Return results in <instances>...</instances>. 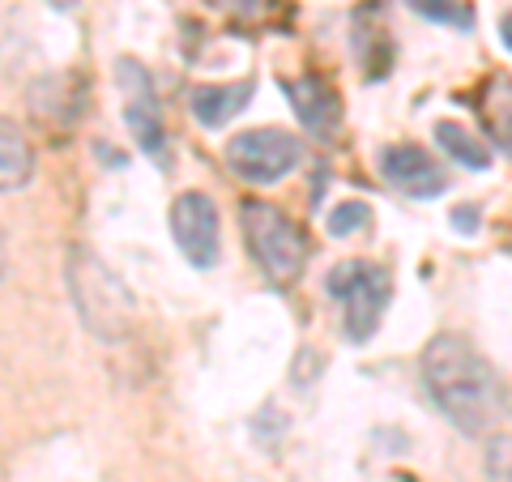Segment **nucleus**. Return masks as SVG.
Listing matches in <instances>:
<instances>
[{"label":"nucleus","mask_w":512,"mask_h":482,"mask_svg":"<svg viewBox=\"0 0 512 482\" xmlns=\"http://www.w3.org/2000/svg\"><path fill=\"white\" fill-rule=\"evenodd\" d=\"M252 99V82H227V86H192L188 90V107L205 128H222L231 124L239 111Z\"/></svg>","instance_id":"9d476101"},{"label":"nucleus","mask_w":512,"mask_h":482,"mask_svg":"<svg viewBox=\"0 0 512 482\" xmlns=\"http://www.w3.org/2000/svg\"><path fill=\"white\" fill-rule=\"evenodd\" d=\"M175 244L188 256V265L210 269L218 261V210L205 192H180L171 205Z\"/></svg>","instance_id":"0eeeda50"},{"label":"nucleus","mask_w":512,"mask_h":482,"mask_svg":"<svg viewBox=\"0 0 512 482\" xmlns=\"http://www.w3.org/2000/svg\"><path fill=\"white\" fill-rule=\"evenodd\" d=\"M325 291L342 303V325L350 342H367L376 329H380V316L389 308V295H393V282H389V269L376 265V261H342L329 269V282Z\"/></svg>","instance_id":"20e7f679"},{"label":"nucleus","mask_w":512,"mask_h":482,"mask_svg":"<svg viewBox=\"0 0 512 482\" xmlns=\"http://www.w3.org/2000/svg\"><path fill=\"white\" fill-rule=\"evenodd\" d=\"M436 141H440V150L448 158H457V163L470 167V171H483L491 163V150L483 146V141H474L466 128L453 124V120H436Z\"/></svg>","instance_id":"f8f14e48"},{"label":"nucleus","mask_w":512,"mask_h":482,"mask_svg":"<svg viewBox=\"0 0 512 482\" xmlns=\"http://www.w3.org/2000/svg\"><path fill=\"white\" fill-rule=\"evenodd\" d=\"M30 171H35V163H30V146L22 141L18 124L5 120L0 124V188L5 192L22 188L30 180Z\"/></svg>","instance_id":"9b49d317"},{"label":"nucleus","mask_w":512,"mask_h":482,"mask_svg":"<svg viewBox=\"0 0 512 482\" xmlns=\"http://www.w3.org/2000/svg\"><path fill=\"white\" fill-rule=\"evenodd\" d=\"M282 94L291 99L299 124L308 128L316 137H329L333 128L342 124V99L338 90L329 82H320V77H286L282 82Z\"/></svg>","instance_id":"1a4fd4ad"},{"label":"nucleus","mask_w":512,"mask_h":482,"mask_svg":"<svg viewBox=\"0 0 512 482\" xmlns=\"http://www.w3.org/2000/svg\"><path fill=\"white\" fill-rule=\"evenodd\" d=\"M299 141L282 128H252L227 141V163L239 180L248 184H278L282 175H291L299 167Z\"/></svg>","instance_id":"423d86ee"},{"label":"nucleus","mask_w":512,"mask_h":482,"mask_svg":"<svg viewBox=\"0 0 512 482\" xmlns=\"http://www.w3.org/2000/svg\"><path fill=\"white\" fill-rule=\"evenodd\" d=\"M218 9H235V13H252L256 5H261V0H214Z\"/></svg>","instance_id":"f3484780"},{"label":"nucleus","mask_w":512,"mask_h":482,"mask_svg":"<svg viewBox=\"0 0 512 482\" xmlns=\"http://www.w3.org/2000/svg\"><path fill=\"white\" fill-rule=\"evenodd\" d=\"M500 39H504V47L512 52V13H504V22H500Z\"/></svg>","instance_id":"a211bd4d"},{"label":"nucleus","mask_w":512,"mask_h":482,"mask_svg":"<svg viewBox=\"0 0 512 482\" xmlns=\"http://www.w3.org/2000/svg\"><path fill=\"white\" fill-rule=\"evenodd\" d=\"M47 5H52V9H64V13H69V9L77 5V0H47Z\"/></svg>","instance_id":"6ab92c4d"},{"label":"nucleus","mask_w":512,"mask_h":482,"mask_svg":"<svg viewBox=\"0 0 512 482\" xmlns=\"http://www.w3.org/2000/svg\"><path fill=\"white\" fill-rule=\"evenodd\" d=\"M487 470L500 482H512V436H495L487 444Z\"/></svg>","instance_id":"2eb2a0df"},{"label":"nucleus","mask_w":512,"mask_h":482,"mask_svg":"<svg viewBox=\"0 0 512 482\" xmlns=\"http://www.w3.org/2000/svg\"><path fill=\"white\" fill-rule=\"evenodd\" d=\"M406 5L419 13V18H427V22H440V26H470L466 0H406Z\"/></svg>","instance_id":"ddd939ff"},{"label":"nucleus","mask_w":512,"mask_h":482,"mask_svg":"<svg viewBox=\"0 0 512 482\" xmlns=\"http://www.w3.org/2000/svg\"><path fill=\"white\" fill-rule=\"evenodd\" d=\"M359 227H367V205L363 201H346V205H338V210L329 214V235H350V231H359Z\"/></svg>","instance_id":"4468645a"},{"label":"nucleus","mask_w":512,"mask_h":482,"mask_svg":"<svg viewBox=\"0 0 512 482\" xmlns=\"http://www.w3.org/2000/svg\"><path fill=\"white\" fill-rule=\"evenodd\" d=\"M453 227H457V231H474V227H478V214L466 205V210H457V214H453Z\"/></svg>","instance_id":"dca6fc26"},{"label":"nucleus","mask_w":512,"mask_h":482,"mask_svg":"<svg viewBox=\"0 0 512 482\" xmlns=\"http://www.w3.org/2000/svg\"><path fill=\"white\" fill-rule=\"evenodd\" d=\"M376 163H380L384 184L397 188V192H406V197L427 201V197H440V192L448 188L444 167L427 150H419V146H384Z\"/></svg>","instance_id":"6e6552de"},{"label":"nucleus","mask_w":512,"mask_h":482,"mask_svg":"<svg viewBox=\"0 0 512 482\" xmlns=\"http://www.w3.org/2000/svg\"><path fill=\"white\" fill-rule=\"evenodd\" d=\"M239 222H244L248 252L265 269V278L278 286L295 282L303 265H308V235L299 231V222H291L269 201H244L239 205Z\"/></svg>","instance_id":"7ed1b4c3"},{"label":"nucleus","mask_w":512,"mask_h":482,"mask_svg":"<svg viewBox=\"0 0 512 482\" xmlns=\"http://www.w3.org/2000/svg\"><path fill=\"white\" fill-rule=\"evenodd\" d=\"M423 380H427V393L436 397V406L466 436H483V431L500 427L512 410L500 372L478 355L466 337H453V333L431 337L423 350Z\"/></svg>","instance_id":"f257e3e1"},{"label":"nucleus","mask_w":512,"mask_h":482,"mask_svg":"<svg viewBox=\"0 0 512 482\" xmlns=\"http://www.w3.org/2000/svg\"><path fill=\"white\" fill-rule=\"evenodd\" d=\"M116 86L124 94V124L141 146V154H150L158 167H167V128H163L154 77L146 73V64L133 60V56H120L116 60Z\"/></svg>","instance_id":"39448f33"},{"label":"nucleus","mask_w":512,"mask_h":482,"mask_svg":"<svg viewBox=\"0 0 512 482\" xmlns=\"http://www.w3.org/2000/svg\"><path fill=\"white\" fill-rule=\"evenodd\" d=\"M64 278H69V295L77 303V316H82V325L103 337V342H120L128 320H133V299L120 286V278L103 265L99 252H90L86 244H77L69 252V269H64Z\"/></svg>","instance_id":"f03ea898"}]
</instances>
